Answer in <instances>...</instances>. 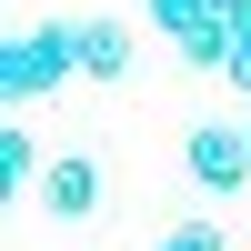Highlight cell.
<instances>
[{
	"instance_id": "cell-1",
	"label": "cell",
	"mask_w": 251,
	"mask_h": 251,
	"mask_svg": "<svg viewBox=\"0 0 251 251\" xmlns=\"http://www.w3.org/2000/svg\"><path fill=\"white\" fill-rule=\"evenodd\" d=\"M60 80H80V20H30V30H10L0 91H10V100H40V91H60Z\"/></svg>"
},
{
	"instance_id": "cell-2",
	"label": "cell",
	"mask_w": 251,
	"mask_h": 251,
	"mask_svg": "<svg viewBox=\"0 0 251 251\" xmlns=\"http://www.w3.org/2000/svg\"><path fill=\"white\" fill-rule=\"evenodd\" d=\"M181 171L201 181V191H251V121H191V141H181Z\"/></svg>"
},
{
	"instance_id": "cell-3",
	"label": "cell",
	"mask_w": 251,
	"mask_h": 251,
	"mask_svg": "<svg viewBox=\"0 0 251 251\" xmlns=\"http://www.w3.org/2000/svg\"><path fill=\"white\" fill-rule=\"evenodd\" d=\"M30 201H40L50 221H91V211H100V161H91V151H60L50 171H40Z\"/></svg>"
},
{
	"instance_id": "cell-4",
	"label": "cell",
	"mask_w": 251,
	"mask_h": 251,
	"mask_svg": "<svg viewBox=\"0 0 251 251\" xmlns=\"http://www.w3.org/2000/svg\"><path fill=\"white\" fill-rule=\"evenodd\" d=\"M80 80H131V20H80Z\"/></svg>"
},
{
	"instance_id": "cell-5",
	"label": "cell",
	"mask_w": 251,
	"mask_h": 251,
	"mask_svg": "<svg viewBox=\"0 0 251 251\" xmlns=\"http://www.w3.org/2000/svg\"><path fill=\"white\" fill-rule=\"evenodd\" d=\"M151 20L171 30V50H181V40H201V30H221V0H151Z\"/></svg>"
},
{
	"instance_id": "cell-6",
	"label": "cell",
	"mask_w": 251,
	"mask_h": 251,
	"mask_svg": "<svg viewBox=\"0 0 251 251\" xmlns=\"http://www.w3.org/2000/svg\"><path fill=\"white\" fill-rule=\"evenodd\" d=\"M40 171H50L40 141H30V131H0V181H10V191H40Z\"/></svg>"
},
{
	"instance_id": "cell-7",
	"label": "cell",
	"mask_w": 251,
	"mask_h": 251,
	"mask_svg": "<svg viewBox=\"0 0 251 251\" xmlns=\"http://www.w3.org/2000/svg\"><path fill=\"white\" fill-rule=\"evenodd\" d=\"M151 251H231V241H221V221H201V211H191V221H171Z\"/></svg>"
},
{
	"instance_id": "cell-8",
	"label": "cell",
	"mask_w": 251,
	"mask_h": 251,
	"mask_svg": "<svg viewBox=\"0 0 251 251\" xmlns=\"http://www.w3.org/2000/svg\"><path fill=\"white\" fill-rule=\"evenodd\" d=\"M231 80H241V100H251V40H241V60H231Z\"/></svg>"
}]
</instances>
